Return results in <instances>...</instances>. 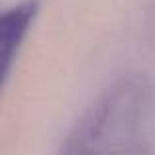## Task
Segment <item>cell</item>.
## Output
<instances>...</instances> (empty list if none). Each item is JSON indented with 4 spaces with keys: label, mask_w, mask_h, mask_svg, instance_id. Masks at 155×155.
Masks as SVG:
<instances>
[{
    "label": "cell",
    "mask_w": 155,
    "mask_h": 155,
    "mask_svg": "<svg viewBox=\"0 0 155 155\" xmlns=\"http://www.w3.org/2000/svg\"><path fill=\"white\" fill-rule=\"evenodd\" d=\"M35 14H38V0H24L8 8L0 18V51H2L4 77L10 75L12 63L26 39L30 26L34 24Z\"/></svg>",
    "instance_id": "7a4b0ae2"
},
{
    "label": "cell",
    "mask_w": 155,
    "mask_h": 155,
    "mask_svg": "<svg viewBox=\"0 0 155 155\" xmlns=\"http://www.w3.org/2000/svg\"><path fill=\"white\" fill-rule=\"evenodd\" d=\"M155 87L126 75L104 88L67 134L59 155H153Z\"/></svg>",
    "instance_id": "6da1fadb"
}]
</instances>
